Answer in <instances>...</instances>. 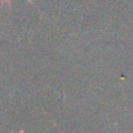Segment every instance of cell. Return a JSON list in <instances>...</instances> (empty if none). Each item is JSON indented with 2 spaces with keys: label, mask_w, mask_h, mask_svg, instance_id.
<instances>
[{
  "label": "cell",
  "mask_w": 133,
  "mask_h": 133,
  "mask_svg": "<svg viewBox=\"0 0 133 133\" xmlns=\"http://www.w3.org/2000/svg\"><path fill=\"white\" fill-rule=\"evenodd\" d=\"M1 1V4H6V5H11V2H12V0H0ZM28 1L30 2V4H33L32 2V0H28Z\"/></svg>",
  "instance_id": "cell-1"
}]
</instances>
